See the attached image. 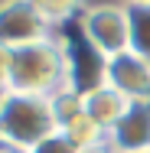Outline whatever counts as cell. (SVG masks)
I'll return each mask as SVG.
<instances>
[{
    "instance_id": "1",
    "label": "cell",
    "mask_w": 150,
    "mask_h": 153,
    "mask_svg": "<svg viewBox=\"0 0 150 153\" xmlns=\"http://www.w3.org/2000/svg\"><path fill=\"white\" fill-rule=\"evenodd\" d=\"M56 117L46 98L7 91L0 101V147L30 153L49 134H56Z\"/></svg>"
},
{
    "instance_id": "2",
    "label": "cell",
    "mask_w": 150,
    "mask_h": 153,
    "mask_svg": "<svg viewBox=\"0 0 150 153\" xmlns=\"http://www.w3.org/2000/svg\"><path fill=\"white\" fill-rule=\"evenodd\" d=\"M62 85H65V62H62V49L56 42V36L13 49V72H10L7 91L49 98Z\"/></svg>"
},
{
    "instance_id": "3",
    "label": "cell",
    "mask_w": 150,
    "mask_h": 153,
    "mask_svg": "<svg viewBox=\"0 0 150 153\" xmlns=\"http://www.w3.org/2000/svg\"><path fill=\"white\" fill-rule=\"evenodd\" d=\"M78 33L91 49L104 59L131 49L127 33V10L124 3H95L78 13Z\"/></svg>"
},
{
    "instance_id": "4",
    "label": "cell",
    "mask_w": 150,
    "mask_h": 153,
    "mask_svg": "<svg viewBox=\"0 0 150 153\" xmlns=\"http://www.w3.org/2000/svg\"><path fill=\"white\" fill-rule=\"evenodd\" d=\"M65 62V85L75 91H91L98 85H104V56H98L88 42L82 39V33L75 36H56Z\"/></svg>"
},
{
    "instance_id": "5",
    "label": "cell",
    "mask_w": 150,
    "mask_h": 153,
    "mask_svg": "<svg viewBox=\"0 0 150 153\" xmlns=\"http://www.w3.org/2000/svg\"><path fill=\"white\" fill-rule=\"evenodd\" d=\"M49 36H52V30L43 23L36 3H30V0H7V3H0V46L20 49V46L43 42Z\"/></svg>"
},
{
    "instance_id": "6",
    "label": "cell",
    "mask_w": 150,
    "mask_h": 153,
    "mask_svg": "<svg viewBox=\"0 0 150 153\" xmlns=\"http://www.w3.org/2000/svg\"><path fill=\"white\" fill-rule=\"evenodd\" d=\"M104 143L111 153H144L150 150V98H131L118 124L108 130Z\"/></svg>"
},
{
    "instance_id": "7",
    "label": "cell",
    "mask_w": 150,
    "mask_h": 153,
    "mask_svg": "<svg viewBox=\"0 0 150 153\" xmlns=\"http://www.w3.org/2000/svg\"><path fill=\"white\" fill-rule=\"evenodd\" d=\"M104 85L124 98H150V65L131 49L104 59Z\"/></svg>"
},
{
    "instance_id": "8",
    "label": "cell",
    "mask_w": 150,
    "mask_h": 153,
    "mask_svg": "<svg viewBox=\"0 0 150 153\" xmlns=\"http://www.w3.org/2000/svg\"><path fill=\"white\" fill-rule=\"evenodd\" d=\"M127 101L131 98H124L121 91L114 88H108V85H98V88H91V91L82 94V104H85V117L98 124L104 134L118 124V117L124 114V108H127Z\"/></svg>"
},
{
    "instance_id": "9",
    "label": "cell",
    "mask_w": 150,
    "mask_h": 153,
    "mask_svg": "<svg viewBox=\"0 0 150 153\" xmlns=\"http://www.w3.org/2000/svg\"><path fill=\"white\" fill-rule=\"evenodd\" d=\"M127 10V33H131V52L150 65V0H131Z\"/></svg>"
},
{
    "instance_id": "10",
    "label": "cell",
    "mask_w": 150,
    "mask_h": 153,
    "mask_svg": "<svg viewBox=\"0 0 150 153\" xmlns=\"http://www.w3.org/2000/svg\"><path fill=\"white\" fill-rule=\"evenodd\" d=\"M46 101H49V111H52V117H56V127H59V130H62V127H69L75 117L85 114L82 91H75V88H69V85H62L59 91L49 94Z\"/></svg>"
},
{
    "instance_id": "11",
    "label": "cell",
    "mask_w": 150,
    "mask_h": 153,
    "mask_svg": "<svg viewBox=\"0 0 150 153\" xmlns=\"http://www.w3.org/2000/svg\"><path fill=\"white\" fill-rule=\"evenodd\" d=\"M62 134H69V137H72V143H75L78 150L101 147V143H104V137H108V134L91 121V117H85V114H82V117H75L69 127H62Z\"/></svg>"
},
{
    "instance_id": "12",
    "label": "cell",
    "mask_w": 150,
    "mask_h": 153,
    "mask_svg": "<svg viewBox=\"0 0 150 153\" xmlns=\"http://www.w3.org/2000/svg\"><path fill=\"white\" fill-rule=\"evenodd\" d=\"M36 10H39V16H43V23L52 30V26H62V23H69L75 13H78V7L75 3H59V0H46V3H36Z\"/></svg>"
},
{
    "instance_id": "13",
    "label": "cell",
    "mask_w": 150,
    "mask_h": 153,
    "mask_svg": "<svg viewBox=\"0 0 150 153\" xmlns=\"http://www.w3.org/2000/svg\"><path fill=\"white\" fill-rule=\"evenodd\" d=\"M30 153H82L75 143H72V137L69 134H62V130H56V134H49L43 143H36Z\"/></svg>"
},
{
    "instance_id": "14",
    "label": "cell",
    "mask_w": 150,
    "mask_h": 153,
    "mask_svg": "<svg viewBox=\"0 0 150 153\" xmlns=\"http://www.w3.org/2000/svg\"><path fill=\"white\" fill-rule=\"evenodd\" d=\"M10 72H13V49L0 46V91L10 88Z\"/></svg>"
},
{
    "instance_id": "15",
    "label": "cell",
    "mask_w": 150,
    "mask_h": 153,
    "mask_svg": "<svg viewBox=\"0 0 150 153\" xmlns=\"http://www.w3.org/2000/svg\"><path fill=\"white\" fill-rule=\"evenodd\" d=\"M82 153H111V147H108V143H101V147H91V150H82Z\"/></svg>"
},
{
    "instance_id": "16",
    "label": "cell",
    "mask_w": 150,
    "mask_h": 153,
    "mask_svg": "<svg viewBox=\"0 0 150 153\" xmlns=\"http://www.w3.org/2000/svg\"><path fill=\"white\" fill-rule=\"evenodd\" d=\"M0 153H20V150H10V147H0Z\"/></svg>"
},
{
    "instance_id": "17",
    "label": "cell",
    "mask_w": 150,
    "mask_h": 153,
    "mask_svg": "<svg viewBox=\"0 0 150 153\" xmlns=\"http://www.w3.org/2000/svg\"><path fill=\"white\" fill-rule=\"evenodd\" d=\"M3 94H7V91H0V101H3Z\"/></svg>"
},
{
    "instance_id": "18",
    "label": "cell",
    "mask_w": 150,
    "mask_h": 153,
    "mask_svg": "<svg viewBox=\"0 0 150 153\" xmlns=\"http://www.w3.org/2000/svg\"><path fill=\"white\" fill-rule=\"evenodd\" d=\"M144 153H150V150H144Z\"/></svg>"
}]
</instances>
